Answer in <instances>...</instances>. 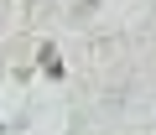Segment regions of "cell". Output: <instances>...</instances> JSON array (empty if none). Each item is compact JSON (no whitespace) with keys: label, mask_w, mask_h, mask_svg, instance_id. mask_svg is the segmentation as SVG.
Segmentation results:
<instances>
[{"label":"cell","mask_w":156,"mask_h":135,"mask_svg":"<svg viewBox=\"0 0 156 135\" xmlns=\"http://www.w3.org/2000/svg\"><path fill=\"white\" fill-rule=\"evenodd\" d=\"M37 62H42V73H47V78H62V73H68V68H62V57H57V47H52V42H42V52H37Z\"/></svg>","instance_id":"obj_1"}]
</instances>
